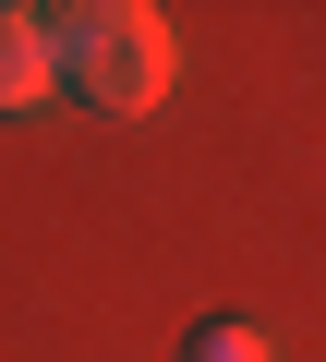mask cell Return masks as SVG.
Wrapping results in <instances>:
<instances>
[{"instance_id":"3957f363","label":"cell","mask_w":326,"mask_h":362,"mask_svg":"<svg viewBox=\"0 0 326 362\" xmlns=\"http://www.w3.org/2000/svg\"><path fill=\"white\" fill-rule=\"evenodd\" d=\"M194 362H266V338H254V326H206V338H194Z\"/></svg>"},{"instance_id":"7a4b0ae2","label":"cell","mask_w":326,"mask_h":362,"mask_svg":"<svg viewBox=\"0 0 326 362\" xmlns=\"http://www.w3.org/2000/svg\"><path fill=\"white\" fill-rule=\"evenodd\" d=\"M37 97H49V13L0 0V109H37Z\"/></svg>"},{"instance_id":"6da1fadb","label":"cell","mask_w":326,"mask_h":362,"mask_svg":"<svg viewBox=\"0 0 326 362\" xmlns=\"http://www.w3.org/2000/svg\"><path fill=\"white\" fill-rule=\"evenodd\" d=\"M182 73V37L145 13V0H85V13H49V85L97 97V109H157Z\"/></svg>"}]
</instances>
